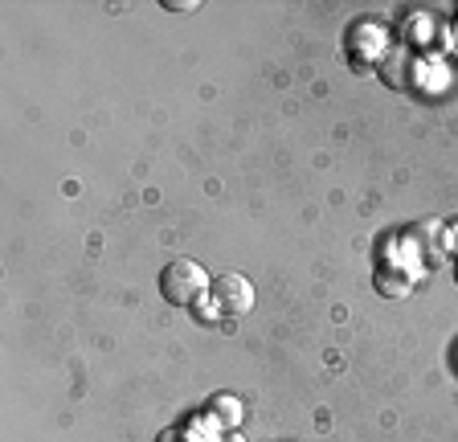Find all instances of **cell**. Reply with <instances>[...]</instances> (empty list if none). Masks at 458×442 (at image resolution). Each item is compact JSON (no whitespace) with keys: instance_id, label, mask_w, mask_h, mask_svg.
<instances>
[{"instance_id":"1","label":"cell","mask_w":458,"mask_h":442,"mask_svg":"<svg viewBox=\"0 0 458 442\" xmlns=\"http://www.w3.org/2000/svg\"><path fill=\"white\" fill-rule=\"evenodd\" d=\"M213 291L209 270L200 267L197 259H172L160 270V295L168 299L172 308H192Z\"/></svg>"},{"instance_id":"2","label":"cell","mask_w":458,"mask_h":442,"mask_svg":"<svg viewBox=\"0 0 458 442\" xmlns=\"http://www.w3.org/2000/svg\"><path fill=\"white\" fill-rule=\"evenodd\" d=\"M213 303H217L225 316H246L250 308H254V287H250L246 275H238V270H229V275H221V279H213Z\"/></svg>"},{"instance_id":"3","label":"cell","mask_w":458,"mask_h":442,"mask_svg":"<svg viewBox=\"0 0 458 442\" xmlns=\"http://www.w3.org/2000/svg\"><path fill=\"white\" fill-rule=\"evenodd\" d=\"M381 78H385V87H413L418 82V58H413L410 49L401 46V49H389L381 62Z\"/></svg>"},{"instance_id":"4","label":"cell","mask_w":458,"mask_h":442,"mask_svg":"<svg viewBox=\"0 0 458 442\" xmlns=\"http://www.w3.org/2000/svg\"><path fill=\"white\" fill-rule=\"evenodd\" d=\"M205 418H209L217 430H238L242 418H246V405H242V397H233V394H217V397H209V405H205Z\"/></svg>"},{"instance_id":"5","label":"cell","mask_w":458,"mask_h":442,"mask_svg":"<svg viewBox=\"0 0 458 442\" xmlns=\"http://www.w3.org/2000/svg\"><path fill=\"white\" fill-rule=\"evenodd\" d=\"M164 9H168V13H197L200 4H197V0H164Z\"/></svg>"},{"instance_id":"6","label":"cell","mask_w":458,"mask_h":442,"mask_svg":"<svg viewBox=\"0 0 458 442\" xmlns=\"http://www.w3.org/2000/svg\"><path fill=\"white\" fill-rule=\"evenodd\" d=\"M156 442H197V438H192L189 430H164V434H160V438H156Z\"/></svg>"},{"instance_id":"7","label":"cell","mask_w":458,"mask_h":442,"mask_svg":"<svg viewBox=\"0 0 458 442\" xmlns=\"http://www.w3.org/2000/svg\"><path fill=\"white\" fill-rule=\"evenodd\" d=\"M213 442H246V438H242L238 430H221V434H217V438H213Z\"/></svg>"},{"instance_id":"8","label":"cell","mask_w":458,"mask_h":442,"mask_svg":"<svg viewBox=\"0 0 458 442\" xmlns=\"http://www.w3.org/2000/svg\"><path fill=\"white\" fill-rule=\"evenodd\" d=\"M454 369H458V348H454Z\"/></svg>"},{"instance_id":"9","label":"cell","mask_w":458,"mask_h":442,"mask_svg":"<svg viewBox=\"0 0 458 442\" xmlns=\"http://www.w3.org/2000/svg\"><path fill=\"white\" fill-rule=\"evenodd\" d=\"M454 283H458V262H454Z\"/></svg>"}]
</instances>
